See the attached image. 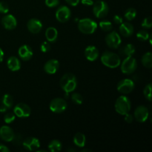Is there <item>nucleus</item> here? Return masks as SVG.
<instances>
[{"mask_svg":"<svg viewBox=\"0 0 152 152\" xmlns=\"http://www.w3.org/2000/svg\"><path fill=\"white\" fill-rule=\"evenodd\" d=\"M60 86L66 94L74 91L77 88V78L71 73L65 74L60 80Z\"/></svg>","mask_w":152,"mask_h":152,"instance_id":"obj_1","label":"nucleus"},{"mask_svg":"<svg viewBox=\"0 0 152 152\" xmlns=\"http://www.w3.org/2000/svg\"><path fill=\"white\" fill-rule=\"evenodd\" d=\"M101 62L105 66L111 68H115L121 63L120 58L117 53L110 51H105L101 56Z\"/></svg>","mask_w":152,"mask_h":152,"instance_id":"obj_2","label":"nucleus"},{"mask_svg":"<svg viewBox=\"0 0 152 152\" xmlns=\"http://www.w3.org/2000/svg\"><path fill=\"white\" fill-rule=\"evenodd\" d=\"M78 28L83 34H94L97 28V24L95 21L89 18H86L79 21Z\"/></svg>","mask_w":152,"mask_h":152,"instance_id":"obj_3","label":"nucleus"},{"mask_svg":"<svg viewBox=\"0 0 152 152\" xmlns=\"http://www.w3.org/2000/svg\"><path fill=\"white\" fill-rule=\"evenodd\" d=\"M115 110L118 114L125 115L128 114L131 110V101L127 96H120L116 100Z\"/></svg>","mask_w":152,"mask_h":152,"instance_id":"obj_4","label":"nucleus"},{"mask_svg":"<svg viewBox=\"0 0 152 152\" xmlns=\"http://www.w3.org/2000/svg\"><path fill=\"white\" fill-rule=\"evenodd\" d=\"M121 64V71L124 74H129L134 72L137 67V60L132 56H126Z\"/></svg>","mask_w":152,"mask_h":152,"instance_id":"obj_5","label":"nucleus"},{"mask_svg":"<svg viewBox=\"0 0 152 152\" xmlns=\"http://www.w3.org/2000/svg\"><path fill=\"white\" fill-rule=\"evenodd\" d=\"M67 106V102L62 98H55L53 100L50 102V110L53 113H62L66 110Z\"/></svg>","mask_w":152,"mask_h":152,"instance_id":"obj_6","label":"nucleus"},{"mask_svg":"<svg viewBox=\"0 0 152 152\" xmlns=\"http://www.w3.org/2000/svg\"><path fill=\"white\" fill-rule=\"evenodd\" d=\"M93 12L96 18L101 19L105 17L108 13V4L103 1H97L94 4Z\"/></svg>","mask_w":152,"mask_h":152,"instance_id":"obj_7","label":"nucleus"},{"mask_svg":"<svg viewBox=\"0 0 152 152\" xmlns=\"http://www.w3.org/2000/svg\"><path fill=\"white\" fill-rule=\"evenodd\" d=\"M117 88L120 93L126 94L131 93L134 90V83L130 79H124L119 82Z\"/></svg>","mask_w":152,"mask_h":152,"instance_id":"obj_8","label":"nucleus"},{"mask_svg":"<svg viewBox=\"0 0 152 152\" xmlns=\"http://www.w3.org/2000/svg\"><path fill=\"white\" fill-rule=\"evenodd\" d=\"M121 37L116 31H112L105 37V42L111 48H117L121 44Z\"/></svg>","mask_w":152,"mask_h":152,"instance_id":"obj_9","label":"nucleus"},{"mask_svg":"<svg viewBox=\"0 0 152 152\" xmlns=\"http://www.w3.org/2000/svg\"><path fill=\"white\" fill-rule=\"evenodd\" d=\"M14 114L18 117H28L31 115V108L25 103H19L15 106Z\"/></svg>","mask_w":152,"mask_h":152,"instance_id":"obj_10","label":"nucleus"},{"mask_svg":"<svg viewBox=\"0 0 152 152\" xmlns=\"http://www.w3.org/2000/svg\"><path fill=\"white\" fill-rule=\"evenodd\" d=\"M71 17V10L67 6H61L56 12V18L59 22H66Z\"/></svg>","mask_w":152,"mask_h":152,"instance_id":"obj_11","label":"nucleus"},{"mask_svg":"<svg viewBox=\"0 0 152 152\" xmlns=\"http://www.w3.org/2000/svg\"><path fill=\"white\" fill-rule=\"evenodd\" d=\"M149 112L148 109L144 105H140L135 109L134 117L139 123H144L148 119Z\"/></svg>","mask_w":152,"mask_h":152,"instance_id":"obj_12","label":"nucleus"},{"mask_svg":"<svg viewBox=\"0 0 152 152\" xmlns=\"http://www.w3.org/2000/svg\"><path fill=\"white\" fill-rule=\"evenodd\" d=\"M1 25L5 29L13 30L17 25V22H16V18L13 15L8 14L4 16L1 19Z\"/></svg>","mask_w":152,"mask_h":152,"instance_id":"obj_13","label":"nucleus"},{"mask_svg":"<svg viewBox=\"0 0 152 152\" xmlns=\"http://www.w3.org/2000/svg\"><path fill=\"white\" fill-rule=\"evenodd\" d=\"M14 132L11 128L4 126L0 128V137L6 142H11L14 137Z\"/></svg>","mask_w":152,"mask_h":152,"instance_id":"obj_14","label":"nucleus"},{"mask_svg":"<svg viewBox=\"0 0 152 152\" xmlns=\"http://www.w3.org/2000/svg\"><path fill=\"white\" fill-rule=\"evenodd\" d=\"M22 145L29 151H35L40 147V142L37 138L28 137L23 141Z\"/></svg>","mask_w":152,"mask_h":152,"instance_id":"obj_15","label":"nucleus"},{"mask_svg":"<svg viewBox=\"0 0 152 152\" xmlns=\"http://www.w3.org/2000/svg\"><path fill=\"white\" fill-rule=\"evenodd\" d=\"M28 31L32 34H38L42 28V24L41 21L37 19H31L28 21Z\"/></svg>","mask_w":152,"mask_h":152,"instance_id":"obj_16","label":"nucleus"},{"mask_svg":"<svg viewBox=\"0 0 152 152\" xmlns=\"http://www.w3.org/2000/svg\"><path fill=\"white\" fill-rule=\"evenodd\" d=\"M59 61L56 60V59H50V60L48 61L45 63L44 66V70L47 74H53L57 71V70L59 69Z\"/></svg>","mask_w":152,"mask_h":152,"instance_id":"obj_17","label":"nucleus"},{"mask_svg":"<svg viewBox=\"0 0 152 152\" xmlns=\"http://www.w3.org/2000/svg\"><path fill=\"white\" fill-rule=\"evenodd\" d=\"M18 53H19V57L25 61L29 60L33 56L32 49H31V48L30 46L26 45L21 46L19 48Z\"/></svg>","mask_w":152,"mask_h":152,"instance_id":"obj_18","label":"nucleus"},{"mask_svg":"<svg viewBox=\"0 0 152 152\" xmlns=\"http://www.w3.org/2000/svg\"><path fill=\"white\" fill-rule=\"evenodd\" d=\"M85 56L88 60L94 61L99 56V50L94 46L90 45L85 50Z\"/></svg>","mask_w":152,"mask_h":152,"instance_id":"obj_19","label":"nucleus"},{"mask_svg":"<svg viewBox=\"0 0 152 152\" xmlns=\"http://www.w3.org/2000/svg\"><path fill=\"white\" fill-rule=\"evenodd\" d=\"M120 32L123 37H131L134 33L133 25L129 22H123L122 24H120Z\"/></svg>","mask_w":152,"mask_h":152,"instance_id":"obj_20","label":"nucleus"},{"mask_svg":"<svg viewBox=\"0 0 152 152\" xmlns=\"http://www.w3.org/2000/svg\"><path fill=\"white\" fill-rule=\"evenodd\" d=\"M7 67L12 71H19L21 68V63L19 59L16 56H10L7 62Z\"/></svg>","mask_w":152,"mask_h":152,"instance_id":"obj_21","label":"nucleus"},{"mask_svg":"<svg viewBox=\"0 0 152 152\" xmlns=\"http://www.w3.org/2000/svg\"><path fill=\"white\" fill-rule=\"evenodd\" d=\"M58 37V31L53 27H49L45 31V37L48 41L50 42H53L56 41Z\"/></svg>","mask_w":152,"mask_h":152,"instance_id":"obj_22","label":"nucleus"},{"mask_svg":"<svg viewBox=\"0 0 152 152\" xmlns=\"http://www.w3.org/2000/svg\"><path fill=\"white\" fill-rule=\"evenodd\" d=\"M86 136L83 134V133H77L74 137V142L77 146L80 147H84L86 145Z\"/></svg>","mask_w":152,"mask_h":152,"instance_id":"obj_23","label":"nucleus"},{"mask_svg":"<svg viewBox=\"0 0 152 152\" xmlns=\"http://www.w3.org/2000/svg\"><path fill=\"white\" fill-rule=\"evenodd\" d=\"M142 64L145 68H151L152 67V53L151 52H147L142 56Z\"/></svg>","mask_w":152,"mask_h":152,"instance_id":"obj_24","label":"nucleus"},{"mask_svg":"<svg viewBox=\"0 0 152 152\" xmlns=\"http://www.w3.org/2000/svg\"><path fill=\"white\" fill-rule=\"evenodd\" d=\"M48 148L49 151L51 152H58L61 151L62 143L60 142V141L57 140H53L49 143Z\"/></svg>","mask_w":152,"mask_h":152,"instance_id":"obj_25","label":"nucleus"},{"mask_svg":"<svg viewBox=\"0 0 152 152\" xmlns=\"http://www.w3.org/2000/svg\"><path fill=\"white\" fill-rule=\"evenodd\" d=\"M121 52L123 55L126 56H132L135 53V48L132 44H128L123 48Z\"/></svg>","mask_w":152,"mask_h":152,"instance_id":"obj_26","label":"nucleus"},{"mask_svg":"<svg viewBox=\"0 0 152 152\" xmlns=\"http://www.w3.org/2000/svg\"><path fill=\"white\" fill-rule=\"evenodd\" d=\"M13 99L12 96L10 94H5L4 95L2 98V101H1V105L5 106L7 108H10L13 106Z\"/></svg>","mask_w":152,"mask_h":152,"instance_id":"obj_27","label":"nucleus"},{"mask_svg":"<svg viewBox=\"0 0 152 152\" xmlns=\"http://www.w3.org/2000/svg\"><path fill=\"white\" fill-rule=\"evenodd\" d=\"M136 16L137 10H135L134 8H132V7L127 9V10H126V13H125V17H126V19L129 21L133 20V19L136 17Z\"/></svg>","mask_w":152,"mask_h":152,"instance_id":"obj_28","label":"nucleus"},{"mask_svg":"<svg viewBox=\"0 0 152 152\" xmlns=\"http://www.w3.org/2000/svg\"><path fill=\"white\" fill-rule=\"evenodd\" d=\"M99 27H100V28L103 31L108 32V31H110L112 29V24L109 21L103 20L99 22Z\"/></svg>","mask_w":152,"mask_h":152,"instance_id":"obj_29","label":"nucleus"},{"mask_svg":"<svg viewBox=\"0 0 152 152\" xmlns=\"http://www.w3.org/2000/svg\"><path fill=\"white\" fill-rule=\"evenodd\" d=\"M137 37L141 41H146L149 39V34L146 31L142 30L137 34Z\"/></svg>","mask_w":152,"mask_h":152,"instance_id":"obj_30","label":"nucleus"},{"mask_svg":"<svg viewBox=\"0 0 152 152\" xmlns=\"http://www.w3.org/2000/svg\"><path fill=\"white\" fill-rule=\"evenodd\" d=\"M151 88H152L151 84V83H149V84H148L146 86H145V88H144L143 90L144 96H145V97L149 101L151 100Z\"/></svg>","mask_w":152,"mask_h":152,"instance_id":"obj_31","label":"nucleus"},{"mask_svg":"<svg viewBox=\"0 0 152 152\" xmlns=\"http://www.w3.org/2000/svg\"><path fill=\"white\" fill-rule=\"evenodd\" d=\"M71 99L74 102H75L77 105H81L83 103V96H82L81 94L78 93H74L72 95H71Z\"/></svg>","mask_w":152,"mask_h":152,"instance_id":"obj_32","label":"nucleus"},{"mask_svg":"<svg viewBox=\"0 0 152 152\" xmlns=\"http://www.w3.org/2000/svg\"><path fill=\"white\" fill-rule=\"evenodd\" d=\"M152 26V18L151 16L144 19L143 22L142 23V27L144 28H151Z\"/></svg>","mask_w":152,"mask_h":152,"instance_id":"obj_33","label":"nucleus"},{"mask_svg":"<svg viewBox=\"0 0 152 152\" xmlns=\"http://www.w3.org/2000/svg\"><path fill=\"white\" fill-rule=\"evenodd\" d=\"M15 118H16V116L13 113H7L4 117V120L6 123L9 124V123H11L12 122L14 121Z\"/></svg>","mask_w":152,"mask_h":152,"instance_id":"obj_34","label":"nucleus"},{"mask_svg":"<svg viewBox=\"0 0 152 152\" xmlns=\"http://www.w3.org/2000/svg\"><path fill=\"white\" fill-rule=\"evenodd\" d=\"M9 11L8 4L4 1H0V13H7Z\"/></svg>","mask_w":152,"mask_h":152,"instance_id":"obj_35","label":"nucleus"},{"mask_svg":"<svg viewBox=\"0 0 152 152\" xmlns=\"http://www.w3.org/2000/svg\"><path fill=\"white\" fill-rule=\"evenodd\" d=\"M59 0H45V4L49 7H54L59 4Z\"/></svg>","mask_w":152,"mask_h":152,"instance_id":"obj_36","label":"nucleus"},{"mask_svg":"<svg viewBox=\"0 0 152 152\" xmlns=\"http://www.w3.org/2000/svg\"><path fill=\"white\" fill-rule=\"evenodd\" d=\"M40 49L43 53H46L50 50V45L48 42H44L40 46Z\"/></svg>","mask_w":152,"mask_h":152,"instance_id":"obj_37","label":"nucleus"},{"mask_svg":"<svg viewBox=\"0 0 152 152\" xmlns=\"http://www.w3.org/2000/svg\"><path fill=\"white\" fill-rule=\"evenodd\" d=\"M125 116H126V117H125V120L126 121V123H132V122H133L134 117L132 115V114H129V113H128V114H125Z\"/></svg>","mask_w":152,"mask_h":152,"instance_id":"obj_38","label":"nucleus"},{"mask_svg":"<svg viewBox=\"0 0 152 152\" xmlns=\"http://www.w3.org/2000/svg\"><path fill=\"white\" fill-rule=\"evenodd\" d=\"M114 22H115L116 24H118V25H120V24L123 23V19L120 16H119V15H116V16H114Z\"/></svg>","mask_w":152,"mask_h":152,"instance_id":"obj_39","label":"nucleus"},{"mask_svg":"<svg viewBox=\"0 0 152 152\" xmlns=\"http://www.w3.org/2000/svg\"><path fill=\"white\" fill-rule=\"evenodd\" d=\"M67 3L70 4L71 6H77L79 4L80 0H65Z\"/></svg>","mask_w":152,"mask_h":152,"instance_id":"obj_40","label":"nucleus"},{"mask_svg":"<svg viewBox=\"0 0 152 152\" xmlns=\"http://www.w3.org/2000/svg\"><path fill=\"white\" fill-rule=\"evenodd\" d=\"M82 3H83L84 5H88L91 6L94 4V1L93 0H81Z\"/></svg>","mask_w":152,"mask_h":152,"instance_id":"obj_41","label":"nucleus"},{"mask_svg":"<svg viewBox=\"0 0 152 152\" xmlns=\"http://www.w3.org/2000/svg\"><path fill=\"white\" fill-rule=\"evenodd\" d=\"M10 149L7 148L5 145H2V144H0V152H9Z\"/></svg>","mask_w":152,"mask_h":152,"instance_id":"obj_42","label":"nucleus"},{"mask_svg":"<svg viewBox=\"0 0 152 152\" xmlns=\"http://www.w3.org/2000/svg\"><path fill=\"white\" fill-rule=\"evenodd\" d=\"M3 57H4V52L0 48V62L3 60Z\"/></svg>","mask_w":152,"mask_h":152,"instance_id":"obj_43","label":"nucleus"},{"mask_svg":"<svg viewBox=\"0 0 152 152\" xmlns=\"http://www.w3.org/2000/svg\"><path fill=\"white\" fill-rule=\"evenodd\" d=\"M68 151H73V152H75L76 150L75 149H73V148H69L68 149Z\"/></svg>","mask_w":152,"mask_h":152,"instance_id":"obj_44","label":"nucleus"},{"mask_svg":"<svg viewBox=\"0 0 152 152\" xmlns=\"http://www.w3.org/2000/svg\"><path fill=\"white\" fill-rule=\"evenodd\" d=\"M87 151L91 152V150H88V149H84V150H83V151H82V152H87Z\"/></svg>","mask_w":152,"mask_h":152,"instance_id":"obj_45","label":"nucleus"}]
</instances>
